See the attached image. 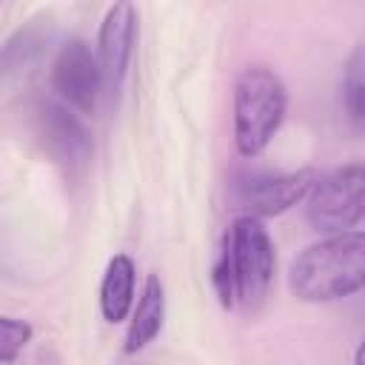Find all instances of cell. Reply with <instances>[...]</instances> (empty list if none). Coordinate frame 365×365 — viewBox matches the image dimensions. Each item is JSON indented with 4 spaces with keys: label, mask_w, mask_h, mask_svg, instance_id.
<instances>
[{
    "label": "cell",
    "mask_w": 365,
    "mask_h": 365,
    "mask_svg": "<svg viewBox=\"0 0 365 365\" xmlns=\"http://www.w3.org/2000/svg\"><path fill=\"white\" fill-rule=\"evenodd\" d=\"M291 291L305 302L351 297L365 282V237L359 231L331 234L308 245L291 265Z\"/></svg>",
    "instance_id": "6da1fadb"
},
{
    "label": "cell",
    "mask_w": 365,
    "mask_h": 365,
    "mask_svg": "<svg viewBox=\"0 0 365 365\" xmlns=\"http://www.w3.org/2000/svg\"><path fill=\"white\" fill-rule=\"evenodd\" d=\"M288 91L268 66H248L234 86V143L242 157H257L285 120Z\"/></svg>",
    "instance_id": "7a4b0ae2"
},
{
    "label": "cell",
    "mask_w": 365,
    "mask_h": 365,
    "mask_svg": "<svg viewBox=\"0 0 365 365\" xmlns=\"http://www.w3.org/2000/svg\"><path fill=\"white\" fill-rule=\"evenodd\" d=\"M231 282H234V302L257 305L271 288L277 271V254L268 231L254 217H237L231 231L225 234L222 245Z\"/></svg>",
    "instance_id": "3957f363"
},
{
    "label": "cell",
    "mask_w": 365,
    "mask_h": 365,
    "mask_svg": "<svg viewBox=\"0 0 365 365\" xmlns=\"http://www.w3.org/2000/svg\"><path fill=\"white\" fill-rule=\"evenodd\" d=\"M362 163L334 168L314 180L305 197V220L322 234H345L362 220Z\"/></svg>",
    "instance_id": "277c9868"
},
{
    "label": "cell",
    "mask_w": 365,
    "mask_h": 365,
    "mask_svg": "<svg viewBox=\"0 0 365 365\" xmlns=\"http://www.w3.org/2000/svg\"><path fill=\"white\" fill-rule=\"evenodd\" d=\"M51 88L74 114H94L103 91V74L88 43L68 40L66 46H60L51 63Z\"/></svg>",
    "instance_id": "5b68a950"
},
{
    "label": "cell",
    "mask_w": 365,
    "mask_h": 365,
    "mask_svg": "<svg viewBox=\"0 0 365 365\" xmlns=\"http://www.w3.org/2000/svg\"><path fill=\"white\" fill-rule=\"evenodd\" d=\"M317 174L311 168L291 174H248L237 182V202L245 217H274L308 197Z\"/></svg>",
    "instance_id": "8992f818"
},
{
    "label": "cell",
    "mask_w": 365,
    "mask_h": 365,
    "mask_svg": "<svg viewBox=\"0 0 365 365\" xmlns=\"http://www.w3.org/2000/svg\"><path fill=\"white\" fill-rule=\"evenodd\" d=\"M40 134L51 160L66 168V174H80L91 157V137L80 117L57 100L43 103L40 108Z\"/></svg>",
    "instance_id": "52a82bcc"
},
{
    "label": "cell",
    "mask_w": 365,
    "mask_h": 365,
    "mask_svg": "<svg viewBox=\"0 0 365 365\" xmlns=\"http://www.w3.org/2000/svg\"><path fill=\"white\" fill-rule=\"evenodd\" d=\"M134 34H137V11L131 3H117L108 9L103 26H100V74H103V86L117 94L125 83L128 74V63L134 54Z\"/></svg>",
    "instance_id": "ba28073f"
},
{
    "label": "cell",
    "mask_w": 365,
    "mask_h": 365,
    "mask_svg": "<svg viewBox=\"0 0 365 365\" xmlns=\"http://www.w3.org/2000/svg\"><path fill=\"white\" fill-rule=\"evenodd\" d=\"M163 317H165V291H163V282L157 274H148L145 285H143V294H140V302L131 314V322H128V334H125V351L134 354L140 348H145L163 328Z\"/></svg>",
    "instance_id": "9c48e42d"
},
{
    "label": "cell",
    "mask_w": 365,
    "mask_h": 365,
    "mask_svg": "<svg viewBox=\"0 0 365 365\" xmlns=\"http://www.w3.org/2000/svg\"><path fill=\"white\" fill-rule=\"evenodd\" d=\"M134 302V262L125 254L108 259L103 282H100V311L108 322H120L128 317Z\"/></svg>",
    "instance_id": "30bf717a"
},
{
    "label": "cell",
    "mask_w": 365,
    "mask_h": 365,
    "mask_svg": "<svg viewBox=\"0 0 365 365\" xmlns=\"http://www.w3.org/2000/svg\"><path fill=\"white\" fill-rule=\"evenodd\" d=\"M362 94H365V57L362 48H356L342 77V103L356 128L362 125Z\"/></svg>",
    "instance_id": "8fae6325"
},
{
    "label": "cell",
    "mask_w": 365,
    "mask_h": 365,
    "mask_svg": "<svg viewBox=\"0 0 365 365\" xmlns=\"http://www.w3.org/2000/svg\"><path fill=\"white\" fill-rule=\"evenodd\" d=\"M31 342V325L0 314V365H9Z\"/></svg>",
    "instance_id": "7c38bea8"
},
{
    "label": "cell",
    "mask_w": 365,
    "mask_h": 365,
    "mask_svg": "<svg viewBox=\"0 0 365 365\" xmlns=\"http://www.w3.org/2000/svg\"><path fill=\"white\" fill-rule=\"evenodd\" d=\"M34 51H37V40H31L29 31L14 34V37L3 46V51H0V77L9 74V71H17L20 66H26V63L34 57Z\"/></svg>",
    "instance_id": "4fadbf2b"
}]
</instances>
